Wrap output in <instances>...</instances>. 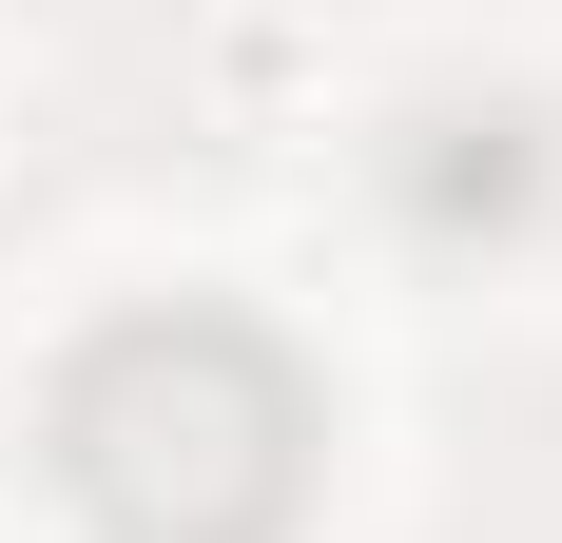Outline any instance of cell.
Wrapping results in <instances>:
<instances>
[{
  "label": "cell",
  "instance_id": "7a4b0ae2",
  "mask_svg": "<svg viewBox=\"0 0 562 543\" xmlns=\"http://www.w3.org/2000/svg\"><path fill=\"white\" fill-rule=\"evenodd\" d=\"M389 214H407V253H524V233L562 214V117L543 98H407L389 117Z\"/></svg>",
  "mask_w": 562,
  "mask_h": 543
},
{
  "label": "cell",
  "instance_id": "6da1fadb",
  "mask_svg": "<svg viewBox=\"0 0 562 543\" xmlns=\"http://www.w3.org/2000/svg\"><path fill=\"white\" fill-rule=\"evenodd\" d=\"M40 486L98 543H291L330 486V388L233 291H136L40 369Z\"/></svg>",
  "mask_w": 562,
  "mask_h": 543
}]
</instances>
